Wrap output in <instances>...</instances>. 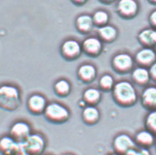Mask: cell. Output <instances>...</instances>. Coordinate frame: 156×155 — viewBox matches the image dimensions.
Listing matches in <instances>:
<instances>
[{"label":"cell","mask_w":156,"mask_h":155,"mask_svg":"<svg viewBox=\"0 0 156 155\" xmlns=\"http://www.w3.org/2000/svg\"><path fill=\"white\" fill-rule=\"evenodd\" d=\"M112 92L114 101L120 107H132L138 101L136 89L133 84L128 81H120L115 83Z\"/></svg>","instance_id":"cell-1"},{"label":"cell","mask_w":156,"mask_h":155,"mask_svg":"<svg viewBox=\"0 0 156 155\" xmlns=\"http://www.w3.org/2000/svg\"><path fill=\"white\" fill-rule=\"evenodd\" d=\"M21 105V94L19 88L11 84L0 85V108L14 111Z\"/></svg>","instance_id":"cell-2"},{"label":"cell","mask_w":156,"mask_h":155,"mask_svg":"<svg viewBox=\"0 0 156 155\" xmlns=\"http://www.w3.org/2000/svg\"><path fill=\"white\" fill-rule=\"evenodd\" d=\"M45 119L52 124H64L70 117V112L67 107L57 102L47 105L44 113Z\"/></svg>","instance_id":"cell-3"},{"label":"cell","mask_w":156,"mask_h":155,"mask_svg":"<svg viewBox=\"0 0 156 155\" xmlns=\"http://www.w3.org/2000/svg\"><path fill=\"white\" fill-rule=\"evenodd\" d=\"M134 58L127 52H122L114 55L112 60V67L119 74L129 73L134 69Z\"/></svg>","instance_id":"cell-4"},{"label":"cell","mask_w":156,"mask_h":155,"mask_svg":"<svg viewBox=\"0 0 156 155\" xmlns=\"http://www.w3.org/2000/svg\"><path fill=\"white\" fill-rule=\"evenodd\" d=\"M24 151L30 155H42L46 147L44 137L39 133H32L23 143Z\"/></svg>","instance_id":"cell-5"},{"label":"cell","mask_w":156,"mask_h":155,"mask_svg":"<svg viewBox=\"0 0 156 155\" xmlns=\"http://www.w3.org/2000/svg\"><path fill=\"white\" fill-rule=\"evenodd\" d=\"M134 139L126 133L117 135L112 142V148L114 153L118 155H126L130 151L135 149Z\"/></svg>","instance_id":"cell-6"},{"label":"cell","mask_w":156,"mask_h":155,"mask_svg":"<svg viewBox=\"0 0 156 155\" xmlns=\"http://www.w3.org/2000/svg\"><path fill=\"white\" fill-rule=\"evenodd\" d=\"M139 11L136 0H119L117 5V12L124 19H134Z\"/></svg>","instance_id":"cell-7"},{"label":"cell","mask_w":156,"mask_h":155,"mask_svg":"<svg viewBox=\"0 0 156 155\" xmlns=\"http://www.w3.org/2000/svg\"><path fill=\"white\" fill-rule=\"evenodd\" d=\"M31 134L32 129L30 124L24 121H18L10 127L9 136L19 143H23Z\"/></svg>","instance_id":"cell-8"},{"label":"cell","mask_w":156,"mask_h":155,"mask_svg":"<svg viewBox=\"0 0 156 155\" xmlns=\"http://www.w3.org/2000/svg\"><path fill=\"white\" fill-rule=\"evenodd\" d=\"M83 52L82 46L79 41L73 39L65 40L61 46V53L65 59L75 60Z\"/></svg>","instance_id":"cell-9"},{"label":"cell","mask_w":156,"mask_h":155,"mask_svg":"<svg viewBox=\"0 0 156 155\" xmlns=\"http://www.w3.org/2000/svg\"><path fill=\"white\" fill-rule=\"evenodd\" d=\"M134 60L138 66L149 69L156 62V52L152 48L143 47L136 52Z\"/></svg>","instance_id":"cell-10"},{"label":"cell","mask_w":156,"mask_h":155,"mask_svg":"<svg viewBox=\"0 0 156 155\" xmlns=\"http://www.w3.org/2000/svg\"><path fill=\"white\" fill-rule=\"evenodd\" d=\"M22 150L23 143L17 142L11 136H4L0 138V154L2 155H16Z\"/></svg>","instance_id":"cell-11"},{"label":"cell","mask_w":156,"mask_h":155,"mask_svg":"<svg viewBox=\"0 0 156 155\" xmlns=\"http://www.w3.org/2000/svg\"><path fill=\"white\" fill-rule=\"evenodd\" d=\"M81 46L83 52L89 57H98L103 50V42L98 37H87L82 42Z\"/></svg>","instance_id":"cell-12"},{"label":"cell","mask_w":156,"mask_h":155,"mask_svg":"<svg viewBox=\"0 0 156 155\" xmlns=\"http://www.w3.org/2000/svg\"><path fill=\"white\" fill-rule=\"evenodd\" d=\"M27 108L31 113L34 115L43 114L47 105L46 99L40 94H33L27 100Z\"/></svg>","instance_id":"cell-13"},{"label":"cell","mask_w":156,"mask_h":155,"mask_svg":"<svg viewBox=\"0 0 156 155\" xmlns=\"http://www.w3.org/2000/svg\"><path fill=\"white\" fill-rule=\"evenodd\" d=\"M141 103L149 111L156 110V86H146L141 95Z\"/></svg>","instance_id":"cell-14"},{"label":"cell","mask_w":156,"mask_h":155,"mask_svg":"<svg viewBox=\"0 0 156 155\" xmlns=\"http://www.w3.org/2000/svg\"><path fill=\"white\" fill-rule=\"evenodd\" d=\"M97 76V69L92 64H83L78 68L77 77L84 84H91Z\"/></svg>","instance_id":"cell-15"},{"label":"cell","mask_w":156,"mask_h":155,"mask_svg":"<svg viewBox=\"0 0 156 155\" xmlns=\"http://www.w3.org/2000/svg\"><path fill=\"white\" fill-rule=\"evenodd\" d=\"M155 138L152 133L147 129H142L136 134L134 138L136 145L139 146L141 149H149L155 143Z\"/></svg>","instance_id":"cell-16"},{"label":"cell","mask_w":156,"mask_h":155,"mask_svg":"<svg viewBox=\"0 0 156 155\" xmlns=\"http://www.w3.org/2000/svg\"><path fill=\"white\" fill-rule=\"evenodd\" d=\"M131 78L134 84L139 86H146L151 80L148 68L139 66L131 72Z\"/></svg>","instance_id":"cell-17"},{"label":"cell","mask_w":156,"mask_h":155,"mask_svg":"<svg viewBox=\"0 0 156 155\" xmlns=\"http://www.w3.org/2000/svg\"><path fill=\"white\" fill-rule=\"evenodd\" d=\"M81 118L84 123L87 125H95L101 119V113L96 106L87 105L84 108H83Z\"/></svg>","instance_id":"cell-18"},{"label":"cell","mask_w":156,"mask_h":155,"mask_svg":"<svg viewBox=\"0 0 156 155\" xmlns=\"http://www.w3.org/2000/svg\"><path fill=\"white\" fill-rule=\"evenodd\" d=\"M98 35L103 43H113L118 36V30L113 25L106 24L99 27Z\"/></svg>","instance_id":"cell-19"},{"label":"cell","mask_w":156,"mask_h":155,"mask_svg":"<svg viewBox=\"0 0 156 155\" xmlns=\"http://www.w3.org/2000/svg\"><path fill=\"white\" fill-rule=\"evenodd\" d=\"M137 38L143 47L153 48L156 46V30L152 28L142 29L138 34Z\"/></svg>","instance_id":"cell-20"},{"label":"cell","mask_w":156,"mask_h":155,"mask_svg":"<svg viewBox=\"0 0 156 155\" xmlns=\"http://www.w3.org/2000/svg\"><path fill=\"white\" fill-rule=\"evenodd\" d=\"M94 24L92 16L88 14H81L76 20V27L81 34H88L93 29Z\"/></svg>","instance_id":"cell-21"},{"label":"cell","mask_w":156,"mask_h":155,"mask_svg":"<svg viewBox=\"0 0 156 155\" xmlns=\"http://www.w3.org/2000/svg\"><path fill=\"white\" fill-rule=\"evenodd\" d=\"M101 97L102 95L101 91L93 87L85 89L82 95V100L87 105L96 106L101 102Z\"/></svg>","instance_id":"cell-22"},{"label":"cell","mask_w":156,"mask_h":155,"mask_svg":"<svg viewBox=\"0 0 156 155\" xmlns=\"http://www.w3.org/2000/svg\"><path fill=\"white\" fill-rule=\"evenodd\" d=\"M54 91L57 96L65 97L71 91V85L66 79H59L54 85Z\"/></svg>","instance_id":"cell-23"},{"label":"cell","mask_w":156,"mask_h":155,"mask_svg":"<svg viewBox=\"0 0 156 155\" xmlns=\"http://www.w3.org/2000/svg\"><path fill=\"white\" fill-rule=\"evenodd\" d=\"M92 19H93L95 26L99 28L106 24H108L110 16L109 14L105 10H99L94 12L93 15H92Z\"/></svg>","instance_id":"cell-24"},{"label":"cell","mask_w":156,"mask_h":155,"mask_svg":"<svg viewBox=\"0 0 156 155\" xmlns=\"http://www.w3.org/2000/svg\"><path fill=\"white\" fill-rule=\"evenodd\" d=\"M98 85L101 91H112L114 85H115V81H114V77L112 75H110V74H104L99 79Z\"/></svg>","instance_id":"cell-25"},{"label":"cell","mask_w":156,"mask_h":155,"mask_svg":"<svg viewBox=\"0 0 156 155\" xmlns=\"http://www.w3.org/2000/svg\"><path fill=\"white\" fill-rule=\"evenodd\" d=\"M144 127L156 137V110L149 111L144 119Z\"/></svg>","instance_id":"cell-26"},{"label":"cell","mask_w":156,"mask_h":155,"mask_svg":"<svg viewBox=\"0 0 156 155\" xmlns=\"http://www.w3.org/2000/svg\"><path fill=\"white\" fill-rule=\"evenodd\" d=\"M148 21L150 25V28L156 30V10L151 12V13L149 15Z\"/></svg>","instance_id":"cell-27"},{"label":"cell","mask_w":156,"mask_h":155,"mask_svg":"<svg viewBox=\"0 0 156 155\" xmlns=\"http://www.w3.org/2000/svg\"><path fill=\"white\" fill-rule=\"evenodd\" d=\"M149 71H150V78H151V80L156 82V62L149 68Z\"/></svg>","instance_id":"cell-28"},{"label":"cell","mask_w":156,"mask_h":155,"mask_svg":"<svg viewBox=\"0 0 156 155\" xmlns=\"http://www.w3.org/2000/svg\"><path fill=\"white\" fill-rule=\"evenodd\" d=\"M72 2L77 5H82L87 2V0H71Z\"/></svg>","instance_id":"cell-29"},{"label":"cell","mask_w":156,"mask_h":155,"mask_svg":"<svg viewBox=\"0 0 156 155\" xmlns=\"http://www.w3.org/2000/svg\"><path fill=\"white\" fill-rule=\"evenodd\" d=\"M114 1H115V0H100V2H101L103 3V4H106V5L111 4V3L114 2Z\"/></svg>","instance_id":"cell-30"},{"label":"cell","mask_w":156,"mask_h":155,"mask_svg":"<svg viewBox=\"0 0 156 155\" xmlns=\"http://www.w3.org/2000/svg\"><path fill=\"white\" fill-rule=\"evenodd\" d=\"M16 155H30V154H29L27 152H26V151H24V149H23V150L21 151L20 152L18 153V154Z\"/></svg>","instance_id":"cell-31"},{"label":"cell","mask_w":156,"mask_h":155,"mask_svg":"<svg viewBox=\"0 0 156 155\" xmlns=\"http://www.w3.org/2000/svg\"><path fill=\"white\" fill-rule=\"evenodd\" d=\"M148 1L150 4L153 5H156V0H148Z\"/></svg>","instance_id":"cell-32"},{"label":"cell","mask_w":156,"mask_h":155,"mask_svg":"<svg viewBox=\"0 0 156 155\" xmlns=\"http://www.w3.org/2000/svg\"><path fill=\"white\" fill-rule=\"evenodd\" d=\"M63 155H74L73 154H63Z\"/></svg>","instance_id":"cell-33"},{"label":"cell","mask_w":156,"mask_h":155,"mask_svg":"<svg viewBox=\"0 0 156 155\" xmlns=\"http://www.w3.org/2000/svg\"><path fill=\"white\" fill-rule=\"evenodd\" d=\"M108 155H118V154H115V153H114V154H108Z\"/></svg>","instance_id":"cell-34"},{"label":"cell","mask_w":156,"mask_h":155,"mask_svg":"<svg viewBox=\"0 0 156 155\" xmlns=\"http://www.w3.org/2000/svg\"><path fill=\"white\" fill-rule=\"evenodd\" d=\"M155 151H156V143H155Z\"/></svg>","instance_id":"cell-35"}]
</instances>
